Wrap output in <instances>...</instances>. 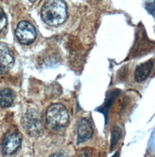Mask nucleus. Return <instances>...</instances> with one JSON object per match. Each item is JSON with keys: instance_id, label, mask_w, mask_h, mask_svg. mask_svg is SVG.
I'll list each match as a JSON object with an SVG mask.
<instances>
[{"instance_id": "obj_7", "label": "nucleus", "mask_w": 155, "mask_h": 157, "mask_svg": "<svg viewBox=\"0 0 155 157\" xmlns=\"http://www.w3.org/2000/svg\"><path fill=\"white\" fill-rule=\"evenodd\" d=\"M93 129L90 121L86 118L82 119L79 123L77 129V143L80 144L90 139Z\"/></svg>"}, {"instance_id": "obj_11", "label": "nucleus", "mask_w": 155, "mask_h": 157, "mask_svg": "<svg viewBox=\"0 0 155 157\" xmlns=\"http://www.w3.org/2000/svg\"><path fill=\"white\" fill-rule=\"evenodd\" d=\"M121 129L118 126L113 127L112 131V136H111V145H110V150L112 151L116 144H118L119 140L121 137Z\"/></svg>"}, {"instance_id": "obj_14", "label": "nucleus", "mask_w": 155, "mask_h": 157, "mask_svg": "<svg viewBox=\"0 0 155 157\" xmlns=\"http://www.w3.org/2000/svg\"><path fill=\"white\" fill-rule=\"evenodd\" d=\"M49 157H67V155L62 153V152H55V153H53L52 154V155H51Z\"/></svg>"}, {"instance_id": "obj_9", "label": "nucleus", "mask_w": 155, "mask_h": 157, "mask_svg": "<svg viewBox=\"0 0 155 157\" xmlns=\"http://www.w3.org/2000/svg\"><path fill=\"white\" fill-rule=\"evenodd\" d=\"M120 93V91L118 90H114L112 91L107 97V99L105 100L104 103L103 105H101L100 108L98 109V111H100V112L103 113L105 117V121L107 120V117H108V111L110 110V106L114 100L116 99V98L118 96L119 94Z\"/></svg>"}, {"instance_id": "obj_13", "label": "nucleus", "mask_w": 155, "mask_h": 157, "mask_svg": "<svg viewBox=\"0 0 155 157\" xmlns=\"http://www.w3.org/2000/svg\"><path fill=\"white\" fill-rule=\"evenodd\" d=\"M146 8L147 10L152 15H153L154 13V2H153L152 3H147L146 4Z\"/></svg>"}, {"instance_id": "obj_1", "label": "nucleus", "mask_w": 155, "mask_h": 157, "mask_svg": "<svg viewBox=\"0 0 155 157\" xmlns=\"http://www.w3.org/2000/svg\"><path fill=\"white\" fill-rule=\"evenodd\" d=\"M41 16L47 25L58 26L67 18L66 4L63 0H47L42 7Z\"/></svg>"}, {"instance_id": "obj_17", "label": "nucleus", "mask_w": 155, "mask_h": 157, "mask_svg": "<svg viewBox=\"0 0 155 157\" xmlns=\"http://www.w3.org/2000/svg\"><path fill=\"white\" fill-rule=\"evenodd\" d=\"M30 1H36V0H30Z\"/></svg>"}, {"instance_id": "obj_2", "label": "nucleus", "mask_w": 155, "mask_h": 157, "mask_svg": "<svg viewBox=\"0 0 155 157\" xmlns=\"http://www.w3.org/2000/svg\"><path fill=\"white\" fill-rule=\"evenodd\" d=\"M46 120L53 128L64 127L69 120V113L66 108L61 104L50 105L46 112Z\"/></svg>"}, {"instance_id": "obj_4", "label": "nucleus", "mask_w": 155, "mask_h": 157, "mask_svg": "<svg viewBox=\"0 0 155 157\" xmlns=\"http://www.w3.org/2000/svg\"><path fill=\"white\" fill-rule=\"evenodd\" d=\"M15 35L21 44L28 45L35 41L36 36V32L32 24L26 21H22L17 27Z\"/></svg>"}, {"instance_id": "obj_6", "label": "nucleus", "mask_w": 155, "mask_h": 157, "mask_svg": "<svg viewBox=\"0 0 155 157\" xmlns=\"http://www.w3.org/2000/svg\"><path fill=\"white\" fill-rule=\"evenodd\" d=\"M14 59L9 48L0 43V75L7 72L13 66Z\"/></svg>"}, {"instance_id": "obj_10", "label": "nucleus", "mask_w": 155, "mask_h": 157, "mask_svg": "<svg viewBox=\"0 0 155 157\" xmlns=\"http://www.w3.org/2000/svg\"><path fill=\"white\" fill-rule=\"evenodd\" d=\"M13 102V94L9 89H4L0 91V106L9 107Z\"/></svg>"}, {"instance_id": "obj_12", "label": "nucleus", "mask_w": 155, "mask_h": 157, "mask_svg": "<svg viewBox=\"0 0 155 157\" xmlns=\"http://www.w3.org/2000/svg\"><path fill=\"white\" fill-rule=\"evenodd\" d=\"M7 23L6 16L1 8H0V33L6 27Z\"/></svg>"}, {"instance_id": "obj_5", "label": "nucleus", "mask_w": 155, "mask_h": 157, "mask_svg": "<svg viewBox=\"0 0 155 157\" xmlns=\"http://www.w3.org/2000/svg\"><path fill=\"white\" fill-rule=\"evenodd\" d=\"M22 141L21 134L17 131L9 132L4 136L1 148L6 155H11L15 153L20 147Z\"/></svg>"}, {"instance_id": "obj_15", "label": "nucleus", "mask_w": 155, "mask_h": 157, "mask_svg": "<svg viewBox=\"0 0 155 157\" xmlns=\"http://www.w3.org/2000/svg\"><path fill=\"white\" fill-rule=\"evenodd\" d=\"M79 157H90V156L89 154H87L86 152H84V153L81 154Z\"/></svg>"}, {"instance_id": "obj_3", "label": "nucleus", "mask_w": 155, "mask_h": 157, "mask_svg": "<svg viewBox=\"0 0 155 157\" xmlns=\"http://www.w3.org/2000/svg\"><path fill=\"white\" fill-rule=\"evenodd\" d=\"M22 126L28 135L38 136L43 129L40 113L35 110H28L23 117Z\"/></svg>"}, {"instance_id": "obj_16", "label": "nucleus", "mask_w": 155, "mask_h": 157, "mask_svg": "<svg viewBox=\"0 0 155 157\" xmlns=\"http://www.w3.org/2000/svg\"><path fill=\"white\" fill-rule=\"evenodd\" d=\"M118 157V152H116V153L113 155V157Z\"/></svg>"}, {"instance_id": "obj_8", "label": "nucleus", "mask_w": 155, "mask_h": 157, "mask_svg": "<svg viewBox=\"0 0 155 157\" xmlns=\"http://www.w3.org/2000/svg\"><path fill=\"white\" fill-rule=\"evenodd\" d=\"M153 67V61L149 60L139 64L134 71V80L137 82H141L145 81L149 76Z\"/></svg>"}]
</instances>
